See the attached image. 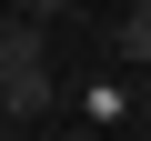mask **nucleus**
I'll return each mask as SVG.
<instances>
[{
  "instance_id": "4",
  "label": "nucleus",
  "mask_w": 151,
  "mask_h": 141,
  "mask_svg": "<svg viewBox=\"0 0 151 141\" xmlns=\"http://www.w3.org/2000/svg\"><path fill=\"white\" fill-rule=\"evenodd\" d=\"M131 121H141V131H151V70H141V91H131Z\"/></svg>"
},
{
  "instance_id": "3",
  "label": "nucleus",
  "mask_w": 151,
  "mask_h": 141,
  "mask_svg": "<svg viewBox=\"0 0 151 141\" xmlns=\"http://www.w3.org/2000/svg\"><path fill=\"white\" fill-rule=\"evenodd\" d=\"M10 10H20V20H40V30H50V20H70V0H10Z\"/></svg>"
},
{
  "instance_id": "5",
  "label": "nucleus",
  "mask_w": 151,
  "mask_h": 141,
  "mask_svg": "<svg viewBox=\"0 0 151 141\" xmlns=\"http://www.w3.org/2000/svg\"><path fill=\"white\" fill-rule=\"evenodd\" d=\"M101 141H151V131H141V121H131V131H101Z\"/></svg>"
},
{
  "instance_id": "2",
  "label": "nucleus",
  "mask_w": 151,
  "mask_h": 141,
  "mask_svg": "<svg viewBox=\"0 0 151 141\" xmlns=\"http://www.w3.org/2000/svg\"><path fill=\"white\" fill-rule=\"evenodd\" d=\"M121 60L151 70V0H131V10H121Z\"/></svg>"
},
{
  "instance_id": "1",
  "label": "nucleus",
  "mask_w": 151,
  "mask_h": 141,
  "mask_svg": "<svg viewBox=\"0 0 151 141\" xmlns=\"http://www.w3.org/2000/svg\"><path fill=\"white\" fill-rule=\"evenodd\" d=\"M50 111H60L50 50H20V60H0V121H10V131H30V121H50Z\"/></svg>"
},
{
  "instance_id": "6",
  "label": "nucleus",
  "mask_w": 151,
  "mask_h": 141,
  "mask_svg": "<svg viewBox=\"0 0 151 141\" xmlns=\"http://www.w3.org/2000/svg\"><path fill=\"white\" fill-rule=\"evenodd\" d=\"M0 141H10V121H0Z\"/></svg>"
}]
</instances>
